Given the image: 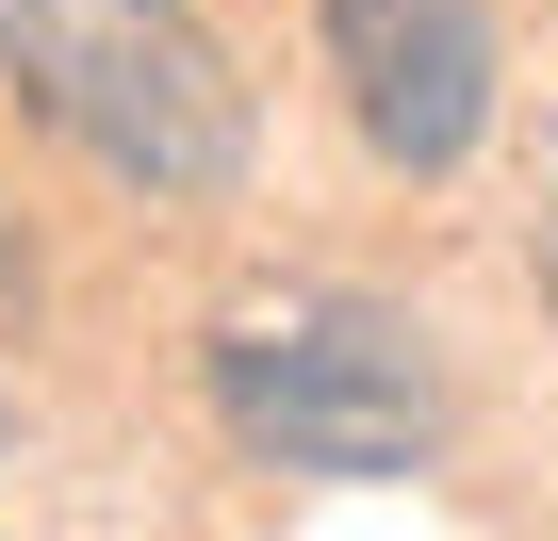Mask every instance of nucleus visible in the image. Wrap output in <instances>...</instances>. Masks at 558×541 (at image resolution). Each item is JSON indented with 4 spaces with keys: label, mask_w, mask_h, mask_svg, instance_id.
Segmentation results:
<instances>
[{
    "label": "nucleus",
    "mask_w": 558,
    "mask_h": 541,
    "mask_svg": "<svg viewBox=\"0 0 558 541\" xmlns=\"http://www.w3.org/2000/svg\"><path fill=\"white\" fill-rule=\"evenodd\" d=\"M0 83L148 213L246 181V83L214 66V34H181V0H0Z\"/></svg>",
    "instance_id": "obj_1"
},
{
    "label": "nucleus",
    "mask_w": 558,
    "mask_h": 541,
    "mask_svg": "<svg viewBox=\"0 0 558 541\" xmlns=\"http://www.w3.org/2000/svg\"><path fill=\"white\" fill-rule=\"evenodd\" d=\"M214 427L279 476H427L444 361L362 296H279V312L214 329Z\"/></svg>",
    "instance_id": "obj_2"
},
{
    "label": "nucleus",
    "mask_w": 558,
    "mask_h": 541,
    "mask_svg": "<svg viewBox=\"0 0 558 541\" xmlns=\"http://www.w3.org/2000/svg\"><path fill=\"white\" fill-rule=\"evenodd\" d=\"M329 99L395 181H460L493 132V0H313Z\"/></svg>",
    "instance_id": "obj_3"
},
{
    "label": "nucleus",
    "mask_w": 558,
    "mask_h": 541,
    "mask_svg": "<svg viewBox=\"0 0 558 541\" xmlns=\"http://www.w3.org/2000/svg\"><path fill=\"white\" fill-rule=\"evenodd\" d=\"M525 280H542V312H558V213H542V230H525Z\"/></svg>",
    "instance_id": "obj_4"
},
{
    "label": "nucleus",
    "mask_w": 558,
    "mask_h": 541,
    "mask_svg": "<svg viewBox=\"0 0 558 541\" xmlns=\"http://www.w3.org/2000/svg\"><path fill=\"white\" fill-rule=\"evenodd\" d=\"M17 280H34V262H17V230H0V312H17Z\"/></svg>",
    "instance_id": "obj_5"
}]
</instances>
